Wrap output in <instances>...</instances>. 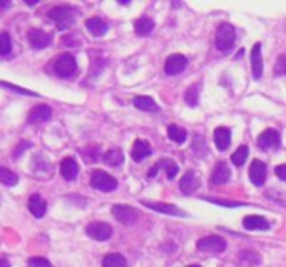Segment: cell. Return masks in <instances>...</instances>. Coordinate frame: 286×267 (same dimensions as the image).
Returning <instances> with one entry per match:
<instances>
[{"mask_svg":"<svg viewBox=\"0 0 286 267\" xmlns=\"http://www.w3.org/2000/svg\"><path fill=\"white\" fill-rule=\"evenodd\" d=\"M75 15H77V10L72 7H66V5H60V7H54L49 12L50 20H54L57 29L66 30L75 22Z\"/></svg>","mask_w":286,"mask_h":267,"instance_id":"cell-1","label":"cell"},{"mask_svg":"<svg viewBox=\"0 0 286 267\" xmlns=\"http://www.w3.org/2000/svg\"><path fill=\"white\" fill-rule=\"evenodd\" d=\"M234 40H236V32L231 27L230 24H221L218 30H216V49L221 50V52H228L234 46Z\"/></svg>","mask_w":286,"mask_h":267,"instance_id":"cell-2","label":"cell"},{"mask_svg":"<svg viewBox=\"0 0 286 267\" xmlns=\"http://www.w3.org/2000/svg\"><path fill=\"white\" fill-rule=\"evenodd\" d=\"M91 186L100 192H112L117 189V181L104 170H94L91 175Z\"/></svg>","mask_w":286,"mask_h":267,"instance_id":"cell-3","label":"cell"},{"mask_svg":"<svg viewBox=\"0 0 286 267\" xmlns=\"http://www.w3.org/2000/svg\"><path fill=\"white\" fill-rule=\"evenodd\" d=\"M75 71H77V62H75V59L71 54L59 55V59L54 63V72L57 77L67 79V77H71V75H74Z\"/></svg>","mask_w":286,"mask_h":267,"instance_id":"cell-4","label":"cell"},{"mask_svg":"<svg viewBox=\"0 0 286 267\" xmlns=\"http://www.w3.org/2000/svg\"><path fill=\"white\" fill-rule=\"evenodd\" d=\"M198 249L201 252H211V254H219L224 252L226 249V240L219 236H208L198 240Z\"/></svg>","mask_w":286,"mask_h":267,"instance_id":"cell-5","label":"cell"},{"mask_svg":"<svg viewBox=\"0 0 286 267\" xmlns=\"http://www.w3.org/2000/svg\"><path fill=\"white\" fill-rule=\"evenodd\" d=\"M86 234L91 239L103 242V240H107L112 236V227L107 222H91L86 227Z\"/></svg>","mask_w":286,"mask_h":267,"instance_id":"cell-6","label":"cell"},{"mask_svg":"<svg viewBox=\"0 0 286 267\" xmlns=\"http://www.w3.org/2000/svg\"><path fill=\"white\" fill-rule=\"evenodd\" d=\"M112 215L116 217V220H119L120 224H134V222L139 219V212L134 207L131 206H124V204H117L112 207Z\"/></svg>","mask_w":286,"mask_h":267,"instance_id":"cell-7","label":"cell"},{"mask_svg":"<svg viewBox=\"0 0 286 267\" xmlns=\"http://www.w3.org/2000/svg\"><path fill=\"white\" fill-rule=\"evenodd\" d=\"M281 145V137H279L278 130L275 129H266L261 132V136L258 137V147L261 150L278 149Z\"/></svg>","mask_w":286,"mask_h":267,"instance_id":"cell-8","label":"cell"},{"mask_svg":"<svg viewBox=\"0 0 286 267\" xmlns=\"http://www.w3.org/2000/svg\"><path fill=\"white\" fill-rule=\"evenodd\" d=\"M186 65H188L186 57L181 55V54H173V55L168 57L164 69H166L168 75H177V74H181L184 69H186Z\"/></svg>","mask_w":286,"mask_h":267,"instance_id":"cell-9","label":"cell"},{"mask_svg":"<svg viewBox=\"0 0 286 267\" xmlns=\"http://www.w3.org/2000/svg\"><path fill=\"white\" fill-rule=\"evenodd\" d=\"M230 177H231V170L228 167L226 161H219L214 165L211 172V184H214V186H222V184L230 181Z\"/></svg>","mask_w":286,"mask_h":267,"instance_id":"cell-10","label":"cell"},{"mask_svg":"<svg viewBox=\"0 0 286 267\" xmlns=\"http://www.w3.org/2000/svg\"><path fill=\"white\" fill-rule=\"evenodd\" d=\"M250 179L254 186L261 187L264 186V181H266V164L263 161H259V159H254L251 167H250Z\"/></svg>","mask_w":286,"mask_h":267,"instance_id":"cell-11","label":"cell"},{"mask_svg":"<svg viewBox=\"0 0 286 267\" xmlns=\"http://www.w3.org/2000/svg\"><path fill=\"white\" fill-rule=\"evenodd\" d=\"M50 117H52V109H50L47 104H40V105H35L34 109L30 110L27 122L29 124H42V122H47Z\"/></svg>","mask_w":286,"mask_h":267,"instance_id":"cell-12","label":"cell"},{"mask_svg":"<svg viewBox=\"0 0 286 267\" xmlns=\"http://www.w3.org/2000/svg\"><path fill=\"white\" fill-rule=\"evenodd\" d=\"M29 42L34 49H46L52 42V34H47L40 29H32L29 32Z\"/></svg>","mask_w":286,"mask_h":267,"instance_id":"cell-13","label":"cell"},{"mask_svg":"<svg viewBox=\"0 0 286 267\" xmlns=\"http://www.w3.org/2000/svg\"><path fill=\"white\" fill-rule=\"evenodd\" d=\"M159 169H162L164 172H166V175H168V179L169 181H173L174 177L177 175V170H179V167H177V164L174 162V161H171V159H162V161H159L154 167H152L149 172H148V175L149 177H154L156 174H157V170Z\"/></svg>","mask_w":286,"mask_h":267,"instance_id":"cell-14","label":"cell"},{"mask_svg":"<svg viewBox=\"0 0 286 267\" xmlns=\"http://www.w3.org/2000/svg\"><path fill=\"white\" fill-rule=\"evenodd\" d=\"M251 72L254 79H261L263 75V55L261 43H254L251 49Z\"/></svg>","mask_w":286,"mask_h":267,"instance_id":"cell-15","label":"cell"},{"mask_svg":"<svg viewBox=\"0 0 286 267\" xmlns=\"http://www.w3.org/2000/svg\"><path fill=\"white\" fill-rule=\"evenodd\" d=\"M60 174L66 181H74L79 174V164L74 157H66L60 162Z\"/></svg>","mask_w":286,"mask_h":267,"instance_id":"cell-16","label":"cell"},{"mask_svg":"<svg viewBox=\"0 0 286 267\" xmlns=\"http://www.w3.org/2000/svg\"><path fill=\"white\" fill-rule=\"evenodd\" d=\"M141 202L146 207H149L156 212H161V214H166V215H179V217H186V212L181 211V209H177L176 206L159 204V202H149V201H141Z\"/></svg>","mask_w":286,"mask_h":267,"instance_id":"cell-17","label":"cell"},{"mask_svg":"<svg viewBox=\"0 0 286 267\" xmlns=\"http://www.w3.org/2000/svg\"><path fill=\"white\" fill-rule=\"evenodd\" d=\"M86 29L89 30V34L94 37H103L107 34V30H109V25H107L103 18L92 17V18H87L86 20Z\"/></svg>","mask_w":286,"mask_h":267,"instance_id":"cell-18","label":"cell"},{"mask_svg":"<svg viewBox=\"0 0 286 267\" xmlns=\"http://www.w3.org/2000/svg\"><path fill=\"white\" fill-rule=\"evenodd\" d=\"M29 211L32 212V215H35L37 219H40L46 215L47 212V204L44 201V197H40V194H32L29 199Z\"/></svg>","mask_w":286,"mask_h":267,"instance_id":"cell-19","label":"cell"},{"mask_svg":"<svg viewBox=\"0 0 286 267\" xmlns=\"http://www.w3.org/2000/svg\"><path fill=\"white\" fill-rule=\"evenodd\" d=\"M179 187L184 194H193L196 189L199 187V177L194 170H188L186 174L182 175V179L179 182Z\"/></svg>","mask_w":286,"mask_h":267,"instance_id":"cell-20","label":"cell"},{"mask_svg":"<svg viewBox=\"0 0 286 267\" xmlns=\"http://www.w3.org/2000/svg\"><path fill=\"white\" fill-rule=\"evenodd\" d=\"M214 144L218 150L224 152L228 147H230L231 144V132L230 129H226V127H218V129H214Z\"/></svg>","mask_w":286,"mask_h":267,"instance_id":"cell-21","label":"cell"},{"mask_svg":"<svg viewBox=\"0 0 286 267\" xmlns=\"http://www.w3.org/2000/svg\"><path fill=\"white\" fill-rule=\"evenodd\" d=\"M243 226L248 231H268L270 222L261 215H246L243 220Z\"/></svg>","mask_w":286,"mask_h":267,"instance_id":"cell-22","label":"cell"},{"mask_svg":"<svg viewBox=\"0 0 286 267\" xmlns=\"http://www.w3.org/2000/svg\"><path fill=\"white\" fill-rule=\"evenodd\" d=\"M151 145L146 142V141H136L134 145H132V152H131V155L132 159H134V162H141L142 159H146L148 155H151Z\"/></svg>","mask_w":286,"mask_h":267,"instance_id":"cell-23","label":"cell"},{"mask_svg":"<svg viewBox=\"0 0 286 267\" xmlns=\"http://www.w3.org/2000/svg\"><path fill=\"white\" fill-rule=\"evenodd\" d=\"M132 104H134L136 109L139 110H144V112H157V104L154 102V99L148 97V95H137L132 100Z\"/></svg>","mask_w":286,"mask_h":267,"instance_id":"cell-24","label":"cell"},{"mask_svg":"<svg viewBox=\"0 0 286 267\" xmlns=\"http://www.w3.org/2000/svg\"><path fill=\"white\" fill-rule=\"evenodd\" d=\"M134 30L139 37H146L154 30V22L149 17H141L134 22Z\"/></svg>","mask_w":286,"mask_h":267,"instance_id":"cell-25","label":"cell"},{"mask_svg":"<svg viewBox=\"0 0 286 267\" xmlns=\"http://www.w3.org/2000/svg\"><path fill=\"white\" fill-rule=\"evenodd\" d=\"M103 267H127V260L124 256H120L117 252L107 254L103 259Z\"/></svg>","mask_w":286,"mask_h":267,"instance_id":"cell-26","label":"cell"},{"mask_svg":"<svg viewBox=\"0 0 286 267\" xmlns=\"http://www.w3.org/2000/svg\"><path fill=\"white\" fill-rule=\"evenodd\" d=\"M104 161H106V164H109L111 167H117V165H120V164L124 162V154H122V150L117 149V147L107 150L106 155H104Z\"/></svg>","mask_w":286,"mask_h":267,"instance_id":"cell-27","label":"cell"},{"mask_svg":"<svg viewBox=\"0 0 286 267\" xmlns=\"http://www.w3.org/2000/svg\"><path fill=\"white\" fill-rule=\"evenodd\" d=\"M168 136L173 142L182 144V142H186L188 132H186V129H182V127H179V125H169L168 127Z\"/></svg>","mask_w":286,"mask_h":267,"instance_id":"cell-28","label":"cell"},{"mask_svg":"<svg viewBox=\"0 0 286 267\" xmlns=\"http://www.w3.org/2000/svg\"><path fill=\"white\" fill-rule=\"evenodd\" d=\"M199 91H201V84H194L193 87H189L186 91V102L191 107H196L198 105V99H199Z\"/></svg>","mask_w":286,"mask_h":267,"instance_id":"cell-29","label":"cell"},{"mask_svg":"<svg viewBox=\"0 0 286 267\" xmlns=\"http://www.w3.org/2000/svg\"><path fill=\"white\" fill-rule=\"evenodd\" d=\"M17 181H18V177H17V174L12 172V170L5 169V167L0 169V182H2L4 186H9V187L15 186Z\"/></svg>","mask_w":286,"mask_h":267,"instance_id":"cell-30","label":"cell"},{"mask_svg":"<svg viewBox=\"0 0 286 267\" xmlns=\"http://www.w3.org/2000/svg\"><path fill=\"white\" fill-rule=\"evenodd\" d=\"M248 154H250V150H248L246 145H241V147H239V149L231 155V162H233L234 165H238V167H239V165H243V164L246 162Z\"/></svg>","mask_w":286,"mask_h":267,"instance_id":"cell-31","label":"cell"},{"mask_svg":"<svg viewBox=\"0 0 286 267\" xmlns=\"http://www.w3.org/2000/svg\"><path fill=\"white\" fill-rule=\"evenodd\" d=\"M239 259L241 260H246L248 264H259V262H261V257H259V254L254 252V251H250V249L241 251L239 252Z\"/></svg>","mask_w":286,"mask_h":267,"instance_id":"cell-32","label":"cell"},{"mask_svg":"<svg viewBox=\"0 0 286 267\" xmlns=\"http://www.w3.org/2000/svg\"><path fill=\"white\" fill-rule=\"evenodd\" d=\"M12 50V40H10V35L7 32H2L0 34V54L2 55H9Z\"/></svg>","mask_w":286,"mask_h":267,"instance_id":"cell-33","label":"cell"},{"mask_svg":"<svg viewBox=\"0 0 286 267\" xmlns=\"http://www.w3.org/2000/svg\"><path fill=\"white\" fill-rule=\"evenodd\" d=\"M275 75H286V54L278 57L275 65Z\"/></svg>","mask_w":286,"mask_h":267,"instance_id":"cell-34","label":"cell"},{"mask_svg":"<svg viewBox=\"0 0 286 267\" xmlns=\"http://www.w3.org/2000/svg\"><path fill=\"white\" fill-rule=\"evenodd\" d=\"M2 87H5V88H10V91L18 92V94H22V95H32V97H37V94H35V92H30V91H25V88L15 87V85H10L9 82H2Z\"/></svg>","mask_w":286,"mask_h":267,"instance_id":"cell-35","label":"cell"},{"mask_svg":"<svg viewBox=\"0 0 286 267\" xmlns=\"http://www.w3.org/2000/svg\"><path fill=\"white\" fill-rule=\"evenodd\" d=\"M29 264L32 267H52V264L49 262L47 259H44V257H32L29 260Z\"/></svg>","mask_w":286,"mask_h":267,"instance_id":"cell-36","label":"cell"},{"mask_svg":"<svg viewBox=\"0 0 286 267\" xmlns=\"http://www.w3.org/2000/svg\"><path fill=\"white\" fill-rule=\"evenodd\" d=\"M275 174L278 175V179H281L283 182H286V164L278 165V167L275 169Z\"/></svg>","mask_w":286,"mask_h":267,"instance_id":"cell-37","label":"cell"},{"mask_svg":"<svg viewBox=\"0 0 286 267\" xmlns=\"http://www.w3.org/2000/svg\"><path fill=\"white\" fill-rule=\"evenodd\" d=\"M30 142H21V144H18V147H17V150L14 152V157H18V155H21L22 154V152L25 150V149H27V147H30Z\"/></svg>","mask_w":286,"mask_h":267,"instance_id":"cell-38","label":"cell"},{"mask_svg":"<svg viewBox=\"0 0 286 267\" xmlns=\"http://www.w3.org/2000/svg\"><path fill=\"white\" fill-rule=\"evenodd\" d=\"M0 267H10L9 260H7V259H2V260H0Z\"/></svg>","mask_w":286,"mask_h":267,"instance_id":"cell-39","label":"cell"},{"mask_svg":"<svg viewBox=\"0 0 286 267\" xmlns=\"http://www.w3.org/2000/svg\"><path fill=\"white\" fill-rule=\"evenodd\" d=\"M37 2H39V0H27V4H29V5H35Z\"/></svg>","mask_w":286,"mask_h":267,"instance_id":"cell-40","label":"cell"},{"mask_svg":"<svg viewBox=\"0 0 286 267\" xmlns=\"http://www.w3.org/2000/svg\"><path fill=\"white\" fill-rule=\"evenodd\" d=\"M188 267H201V265H188Z\"/></svg>","mask_w":286,"mask_h":267,"instance_id":"cell-41","label":"cell"}]
</instances>
